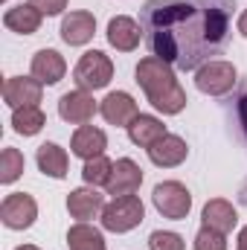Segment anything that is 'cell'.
<instances>
[{
    "mask_svg": "<svg viewBox=\"0 0 247 250\" xmlns=\"http://www.w3.org/2000/svg\"><path fill=\"white\" fill-rule=\"evenodd\" d=\"M102 209H105V195H99L96 187H79L67 195V212L76 221H90L102 215Z\"/></svg>",
    "mask_w": 247,
    "mask_h": 250,
    "instance_id": "obj_13",
    "label": "cell"
},
{
    "mask_svg": "<svg viewBox=\"0 0 247 250\" xmlns=\"http://www.w3.org/2000/svg\"><path fill=\"white\" fill-rule=\"evenodd\" d=\"M236 114H239V125H242V131H245V137H247V84L239 90V99H236Z\"/></svg>",
    "mask_w": 247,
    "mask_h": 250,
    "instance_id": "obj_29",
    "label": "cell"
},
{
    "mask_svg": "<svg viewBox=\"0 0 247 250\" xmlns=\"http://www.w3.org/2000/svg\"><path fill=\"white\" fill-rule=\"evenodd\" d=\"M169 131H166V125L160 123L157 117H151V114H140L134 123L128 125V137H131V143L134 146H143V148H148V146H154L160 137H166Z\"/></svg>",
    "mask_w": 247,
    "mask_h": 250,
    "instance_id": "obj_21",
    "label": "cell"
},
{
    "mask_svg": "<svg viewBox=\"0 0 247 250\" xmlns=\"http://www.w3.org/2000/svg\"><path fill=\"white\" fill-rule=\"evenodd\" d=\"M236 29H239V32H242V35L247 38V9L242 12V15H239V21H236Z\"/></svg>",
    "mask_w": 247,
    "mask_h": 250,
    "instance_id": "obj_30",
    "label": "cell"
},
{
    "mask_svg": "<svg viewBox=\"0 0 247 250\" xmlns=\"http://www.w3.org/2000/svg\"><path fill=\"white\" fill-rule=\"evenodd\" d=\"M67 248L70 250H108L102 230H96L90 221H76L67 230Z\"/></svg>",
    "mask_w": 247,
    "mask_h": 250,
    "instance_id": "obj_22",
    "label": "cell"
},
{
    "mask_svg": "<svg viewBox=\"0 0 247 250\" xmlns=\"http://www.w3.org/2000/svg\"><path fill=\"white\" fill-rule=\"evenodd\" d=\"M41 21H44V12L35 9L32 3H21V6H12L6 9L3 15V26L18 32V35H35L41 29Z\"/></svg>",
    "mask_w": 247,
    "mask_h": 250,
    "instance_id": "obj_18",
    "label": "cell"
},
{
    "mask_svg": "<svg viewBox=\"0 0 247 250\" xmlns=\"http://www.w3.org/2000/svg\"><path fill=\"white\" fill-rule=\"evenodd\" d=\"M143 184V169L131 160V157H123L114 163V172H111V181H108V195L114 198H123V195H134Z\"/></svg>",
    "mask_w": 247,
    "mask_h": 250,
    "instance_id": "obj_15",
    "label": "cell"
},
{
    "mask_svg": "<svg viewBox=\"0 0 247 250\" xmlns=\"http://www.w3.org/2000/svg\"><path fill=\"white\" fill-rule=\"evenodd\" d=\"M29 3H32L35 9H41L47 18H53V15H62L70 0H29Z\"/></svg>",
    "mask_w": 247,
    "mask_h": 250,
    "instance_id": "obj_28",
    "label": "cell"
},
{
    "mask_svg": "<svg viewBox=\"0 0 247 250\" xmlns=\"http://www.w3.org/2000/svg\"><path fill=\"white\" fill-rule=\"evenodd\" d=\"M137 84L143 87L145 99L163 114V117H175L186 108V90L181 87V82L175 79L172 64L157 59V56H145L137 64Z\"/></svg>",
    "mask_w": 247,
    "mask_h": 250,
    "instance_id": "obj_2",
    "label": "cell"
},
{
    "mask_svg": "<svg viewBox=\"0 0 247 250\" xmlns=\"http://www.w3.org/2000/svg\"><path fill=\"white\" fill-rule=\"evenodd\" d=\"M99 114L105 117V123L108 125L128 128V125L140 117V108H137V102H134L131 93H125V90H114V93H108V96L99 102Z\"/></svg>",
    "mask_w": 247,
    "mask_h": 250,
    "instance_id": "obj_10",
    "label": "cell"
},
{
    "mask_svg": "<svg viewBox=\"0 0 247 250\" xmlns=\"http://www.w3.org/2000/svg\"><path fill=\"white\" fill-rule=\"evenodd\" d=\"M233 9V0H145L140 9L145 47L184 73L198 70L230 44Z\"/></svg>",
    "mask_w": 247,
    "mask_h": 250,
    "instance_id": "obj_1",
    "label": "cell"
},
{
    "mask_svg": "<svg viewBox=\"0 0 247 250\" xmlns=\"http://www.w3.org/2000/svg\"><path fill=\"white\" fill-rule=\"evenodd\" d=\"M239 201H242V204H247V181L242 184V189H239Z\"/></svg>",
    "mask_w": 247,
    "mask_h": 250,
    "instance_id": "obj_32",
    "label": "cell"
},
{
    "mask_svg": "<svg viewBox=\"0 0 247 250\" xmlns=\"http://www.w3.org/2000/svg\"><path fill=\"white\" fill-rule=\"evenodd\" d=\"M23 166H26L23 154H21L18 148L6 146V148L0 151V184H15V181L23 175Z\"/></svg>",
    "mask_w": 247,
    "mask_h": 250,
    "instance_id": "obj_25",
    "label": "cell"
},
{
    "mask_svg": "<svg viewBox=\"0 0 247 250\" xmlns=\"http://www.w3.org/2000/svg\"><path fill=\"white\" fill-rule=\"evenodd\" d=\"M201 218H204V227H212V230H218V233H224V236L233 233L236 224H239V212H236V207H233L230 201H224V198H212V201H206Z\"/></svg>",
    "mask_w": 247,
    "mask_h": 250,
    "instance_id": "obj_17",
    "label": "cell"
},
{
    "mask_svg": "<svg viewBox=\"0 0 247 250\" xmlns=\"http://www.w3.org/2000/svg\"><path fill=\"white\" fill-rule=\"evenodd\" d=\"M184 239L172 230H154L148 236V250H184Z\"/></svg>",
    "mask_w": 247,
    "mask_h": 250,
    "instance_id": "obj_27",
    "label": "cell"
},
{
    "mask_svg": "<svg viewBox=\"0 0 247 250\" xmlns=\"http://www.w3.org/2000/svg\"><path fill=\"white\" fill-rule=\"evenodd\" d=\"M140 38H143V26L128 18V15H117L108 21V44L120 53H131L140 47Z\"/></svg>",
    "mask_w": 247,
    "mask_h": 250,
    "instance_id": "obj_14",
    "label": "cell"
},
{
    "mask_svg": "<svg viewBox=\"0 0 247 250\" xmlns=\"http://www.w3.org/2000/svg\"><path fill=\"white\" fill-rule=\"evenodd\" d=\"M93 32H96V18H93L90 12L79 9V12L64 15V21H62V41L64 44H70V47H84V44L93 38Z\"/></svg>",
    "mask_w": 247,
    "mask_h": 250,
    "instance_id": "obj_16",
    "label": "cell"
},
{
    "mask_svg": "<svg viewBox=\"0 0 247 250\" xmlns=\"http://www.w3.org/2000/svg\"><path fill=\"white\" fill-rule=\"evenodd\" d=\"M38 218V204L26 192H12L0 204V221L9 230H29Z\"/></svg>",
    "mask_w": 247,
    "mask_h": 250,
    "instance_id": "obj_7",
    "label": "cell"
},
{
    "mask_svg": "<svg viewBox=\"0 0 247 250\" xmlns=\"http://www.w3.org/2000/svg\"><path fill=\"white\" fill-rule=\"evenodd\" d=\"M73 79H76V84L82 87V90H102V87H108L111 84V79H114V62L102 53V50H87L79 64H76V70H73Z\"/></svg>",
    "mask_w": 247,
    "mask_h": 250,
    "instance_id": "obj_4",
    "label": "cell"
},
{
    "mask_svg": "<svg viewBox=\"0 0 247 250\" xmlns=\"http://www.w3.org/2000/svg\"><path fill=\"white\" fill-rule=\"evenodd\" d=\"M111 172H114V163L102 154V157H93V160H84V169H82V181L87 187H108L111 181Z\"/></svg>",
    "mask_w": 247,
    "mask_h": 250,
    "instance_id": "obj_24",
    "label": "cell"
},
{
    "mask_svg": "<svg viewBox=\"0 0 247 250\" xmlns=\"http://www.w3.org/2000/svg\"><path fill=\"white\" fill-rule=\"evenodd\" d=\"M151 201H154V209L163 215V218H172V221H184L192 209V195L181 181H163L157 184L151 192Z\"/></svg>",
    "mask_w": 247,
    "mask_h": 250,
    "instance_id": "obj_6",
    "label": "cell"
},
{
    "mask_svg": "<svg viewBox=\"0 0 247 250\" xmlns=\"http://www.w3.org/2000/svg\"><path fill=\"white\" fill-rule=\"evenodd\" d=\"M143 218H145V207H143V201L137 195L114 198L102 209V227L108 233H131L134 227L143 224Z\"/></svg>",
    "mask_w": 247,
    "mask_h": 250,
    "instance_id": "obj_3",
    "label": "cell"
},
{
    "mask_svg": "<svg viewBox=\"0 0 247 250\" xmlns=\"http://www.w3.org/2000/svg\"><path fill=\"white\" fill-rule=\"evenodd\" d=\"M192 248L195 250H227V236L212 230V227H201L195 242H192Z\"/></svg>",
    "mask_w": 247,
    "mask_h": 250,
    "instance_id": "obj_26",
    "label": "cell"
},
{
    "mask_svg": "<svg viewBox=\"0 0 247 250\" xmlns=\"http://www.w3.org/2000/svg\"><path fill=\"white\" fill-rule=\"evenodd\" d=\"M47 125V117H44V111L35 105V108H18L15 114H12V128H15V134H21V137H35L41 128Z\"/></svg>",
    "mask_w": 247,
    "mask_h": 250,
    "instance_id": "obj_23",
    "label": "cell"
},
{
    "mask_svg": "<svg viewBox=\"0 0 247 250\" xmlns=\"http://www.w3.org/2000/svg\"><path fill=\"white\" fill-rule=\"evenodd\" d=\"M96 111H99V105H96L93 93L90 90H82V87L64 93L62 99H59V117L70 125H87L93 120Z\"/></svg>",
    "mask_w": 247,
    "mask_h": 250,
    "instance_id": "obj_9",
    "label": "cell"
},
{
    "mask_svg": "<svg viewBox=\"0 0 247 250\" xmlns=\"http://www.w3.org/2000/svg\"><path fill=\"white\" fill-rule=\"evenodd\" d=\"M44 96V84L35 76H9L3 82V102L18 111V108H35Z\"/></svg>",
    "mask_w": 247,
    "mask_h": 250,
    "instance_id": "obj_8",
    "label": "cell"
},
{
    "mask_svg": "<svg viewBox=\"0 0 247 250\" xmlns=\"http://www.w3.org/2000/svg\"><path fill=\"white\" fill-rule=\"evenodd\" d=\"M35 160H38V169H41L47 178H56V181L67 178V166H70V160H67V151H64L59 143H41Z\"/></svg>",
    "mask_w": 247,
    "mask_h": 250,
    "instance_id": "obj_20",
    "label": "cell"
},
{
    "mask_svg": "<svg viewBox=\"0 0 247 250\" xmlns=\"http://www.w3.org/2000/svg\"><path fill=\"white\" fill-rule=\"evenodd\" d=\"M108 148V137L102 128L96 125H79L73 131V140H70V151L82 160H93V157H102Z\"/></svg>",
    "mask_w": 247,
    "mask_h": 250,
    "instance_id": "obj_12",
    "label": "cell"
},
{
    "mask_svg": "<svg viewBox=\"0 0 247 250\" xmlns=\"http://www.w3.org/2000/svg\"><path fill=\"white\" fill-rule=\"evenodd\" d=\"M15 250H41V248H35V245H21V248H15Z\"/></svg>",
    "mask_w": 247,
    "mask_h": 250,
    "instance_id": "obj_33",
    "label": "cell"
},
{
    "mask_svg": "<svg viewBox=\"0 0 247 250\" xmlns=\"http://www.w3.org/2000/svg\"><path fill=\"white\" fill-rule=\"evenodd\" d=\"M67 73V62L62 59V53L56 50H38L32 56V76L41 84H59Z\"/></svg>",
    "mask_w": 247,
    "mask_h": 250,
    "instance_id": "obj_19",
    "label": "cell"
},
{
    "mask_svg": "<svg viewBox=\"0 0 247 250\" xmlns=\"http://www.w3.org/2000/svg\"><path fill=\"white\" fill-rule=\"evenodd\" d=\"M145 151H148V160H151L154 166H160V169H175V166H181L186 157H189V146H186L184 137H178V134L160 137V140H157L154 146H148Z\"/></svg>",
    "mask_w": 247,
    "mask_h": 250,
    "instance_id": "obj_11",
    "label": "cell"
},
{
    "mask_svg": "<svg viewBox=\"0 0 247 250\" xmlns=\"http://www.w3.org/2000/svg\"><path fill=\"white\" fill-rule=\"evenodd\" d=\"M236 82H239L236 67L230 62H221V59H212L195 70V87L206 96H224L236 87Z\"/></svg>",
    "mask_w": 247,
    "mask_h": 250,
    "instance_id": "obj_5",
    "label": "cell"
},
{
    "mask_svg": "<svg viewBox=\"0 0 247 250\" xmlns=\"http://www.w3.org/2000/svg\"><path fill=\"white\" fill-rule=\"evenodd\" d=\"M236 250H247V227H242V233H239V242H236Z\"/></svg>",
    "mask_w": 247,
    "mask_h": 250,
    "instance_id": "obj_31",
    "label": "cell"
}]
</instances>
